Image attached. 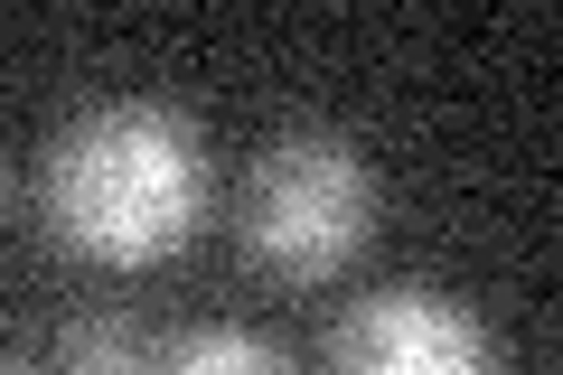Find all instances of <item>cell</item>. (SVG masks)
<instances>
[{
  "label": "cell",
  "mask_w": 563,
  "mask_h": 375,
  "mask_svg": "<svg viewBox=\"0 0 563 375\" xmlns=\"http://www.w3.org/2000/svg\"><path fill=\"white\" fill-rule=\"evenodd\" d=\"M329 375H498V338L479 310L432 282H385L347 300L329 329Z\"/></svg>",
  "instance_id": "3957f363"
},
{
  "label": "cell",
  "mask_w": 563,
  "mask_h": 375,
  "mask_svg": "<svg viewBox=\"0 0 563 375\" xmlns=\"http://www.w3.org/2000/svg\"><path fill=\"white\" fill-rule=\"evenodd\" d=\"M376 235V159L347 132H273L235 178V244L273 282H329Z\"/></svg>",
  "instance_id": "7a4b0ae2"
},
{
  "label": "cell",
  "mask_w": 563,
  "mask_h": 375,
  "mask_svg": "<svg viewBox=\"0 0 563 375\" xmlns=\"http://www.w3.org/2000/svg\"><path fill=\"white\" fill-rule=\"evenodd\" d=\"M141 348H151V338H141L122 310H95V319H66L47 356H57L66 375H141Z\"/></svg>",
  "instance_id": "5b68a950"
},
{
  "label": "cell",
  "mask_w": 563,
  "mask_h": 375,
  "mask_svg": "<svg viewBox=\"0 0 563 375\" xmlns=\"http://www.w3.org/2000/svg\"><path fill=\"white\" fill-rule=\"evenodd\" d=\"M0 375H66V366H57V356H10Z\"/></svg>",
  "instance_id": "8992f818"
},
{
  "label": "cell",
  "mask_w": 563,
  "mask_h": 375,
  "mask_svg": "<svg viewBox=\"0 0 563 375\" xmlns=\"http://www.w3.org/2000/svg\"><path fill=\"white\" fill-rule=\"evenodd\" d=\"M141 375H301L263 329H235V319H198V329H169L141 348Z\"/></svg>",
  "instance_id": "277c9868"
},
{
  "label": "cell",
  "mask_w": 563,
  "mask_h": 375,
  "mask_svg": "<svg viewBox=\"0 0 563 375\" xmlns=\"http://www.w3.org/2000/svg\"><path fill=\"white\" fill-rule=\"evenodd\" d=\"M217 169L188 113L169 103H85L38 159V217L76 263L103 273H151L207 225Z\"/></svg>",
  "instance_id": "6da1fadb"
},
{
  "label": "cell",
  "mask_w": 563,
  "mask_h": 375,
  "mask_svg": "<svg viewBox=\"0 0 563 375\" xmlns=\"http://www.w3.org/2000/svg\"><path fill=\"white\" fill-rule=\"evenodd\" d=\"M0 198H10V178H0Z\"/></svg>",
  "instance_id": "52a82bcc"
}]
</instances>
